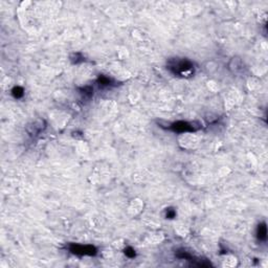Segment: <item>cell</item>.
Returning <instances> with one entry per match:
<instances>
[{"label":"cell","instance_id":"1","mask_svg":"<svg viewBox=\"0 0 268 268\" xmlns=\"http://www.w3.org/2000/svg\"><path fill=\"white\" fill-rule=\"evenodd\" d=\"M178 143L183 149L192 150L199 145V138L193 133H182L178 137Z\"/></svg>","mask_w":268,"mask_h":268},{"label":"cell","instance_id":"2","mask_svg":"<svg viewBox=\"0 0 268 268\" xmlns=\"http://www.w3.org/2000/svg\"><path fill=\"white\" fill-rule=\"evenodd\" d=\"M143 210V201L139 198H135V199L131 200L128 206V213L131 216H137Z\"/></svg>","mask_w":268,"mask_h":268},{"label":"cell","instance_id":"3","mask_svg":"<svg viewBox=\"0 0 268 268\" xmlns=\"http://www.w3.org/2000/svg\"><path fill=\"white\" fill-rule=\"evenodd\" d=\"M238 265V259L233 255H226L222 260V266L226 268H233Z\"/></svg>","mask_w":268,"mask_h":268},{"label":"cell","instance_id":"4","mask_svg":"<svg viewBox=\"0 0 268 268\" xmlns=\"http://www.w3.org/2000/svg\"><path fill=\"white\" fill-rule=\"evenodd\" d=\"M164 240V236L161 231H154L148 237V242L150 244H160Z\"/></svg>","mask_w":268,"mask_h":268},{"label":"cell","instance_id":"5","mask_svg":"<svg viewBox=\"0 0 268 268\" xmlns=\"http://www.w3.org/2000/svg\"><path fill=\"white\" fill-rule=\"evenodd\" d=\"M76 151H78L79 154L86 155V154H88V152H89V147H88V145L86 143L80 142L78 145H76Z\"/></svg>","mask_w":268,"mask_h":268},{"label":"cell","instance_id":"6","mask_svg":"<svg viewBox=\"0 0 268 268\" xmlns=\"http://www.w3.org/2000/svg\"><path fill=\"white\" fill-rule=\"evenodd\" d=\"M175 231L180 237H186L189 234V229L183 225H178L175 227Z\"/></svg>","mask_w":268,"mask_h":268},{"label":"cell","instance_id":"7","mask_svg":"<svg viewBox=\"0 0 268 268\" xmlns=\"http://www.w3.org/2000/svg\"><path fill=\"white\" fill-rule=\"evenodd\" d=\"M217 64L215 63V62H213V61H210V62H207L206 63V65H205V69H206V71L207 72H210V73H213V72H215V71L217 70Z\"/></svg>","mask_w":268,"mask_h":268},{"label":"cell","instance_id":"8","mask_svg":"<svg viewBox=\"0 0 268 268\" xmlns=\"http://www.w3.org/2000/svg\"><path fill=\"white\" fill-rule=\"evenodd\" d=\"M247 86L250 90H255L256 88L259 86V81H258L256 78H250L247 82Z\"/></svg>","mask_w":268,"mask_h":268},{"label":"cell","instance_id":"9","mask_svg":"<svg viewBox=\"0 0 268 268\" xmlns=\"http://www.w3.org/2000/svg\"><path fill=\"white\" fill-rule=\"evenodd\" d=\"M206 85H207V88H209L210 91H213V92H216L217 90L219 89V86H218V84L215 82V81H213V80H210L209 82L206 83Z\"/></svg>","mask_w":268,"mask_h":268},{"label":"cell","instance_id":"10","mask_svg":"<svg viewBox=\"0 0 268 268\" xmlns=\"http://www.w3.org/2000/svg\"><path fill=\"white\" fill-rule=\"evenodd\" d=\"M117 57H118L121 60H125L129 57V52L128 50H127V48H122L118 50V52H117Z\"/></svg>","mask_w":268,"mask_h":268},{"label":"cell","instance_id":"11","mask_svg":"<svg viewBox=\"0 0 268 268\" xmlns=\"http://www.w3.org/2000/svg\"><path fill=\"white\" fill-rule=\"evenodd\" d=\"M229 173H231V169H229V168H227V167L220 168V170L218 171V174H219L221 177H225V176L228 175Z\"/></svg>","mask_w":268,"mask_h":268},{"label":"cell","instance_id":"12","mask_svg":"<svg viewBox=\"0 0 268 268\" xmlns=\"http://www.w3.org/2000/svg\"><path fill=\"white\" fill-rule=\"evenodd\" d=\"M133 94H134V92H132V93H131V94H130V97H132ZM129 99H130V100H131V102H132V103H135L136 100H138V99H136V97H129Z\"/></svg>","mask_w":268,"mask_h":268}]
</instances>
